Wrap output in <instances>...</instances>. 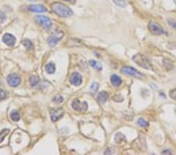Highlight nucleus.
<instances>
[{"mask_svg":"<svg viewBox=\"0 0 176 155\" xmlns=\"http://www.w3.org/2000/svg\"><path fill=\"white\" fill-rule=\"evenodd\" d=\"M51 9L56 15L61 17H68L73 15V11L66 5L60 2H53L51 5Z\"/></svg>","mask_w":176,"mask_h":155,"instance_id":"f257e3e1","label":"nucleus"},{"mask_svg":"<svg viewBox=\"0 0 176 155\" xmlns=\"http://www.w3.org/2000/svg\"><path fill=\"white\" fill-rule=\"evenodd\" d=\"M132 60L137 64V65L140 66L142 68L147 69V70H151L153 69V65H152L151 62L148 59L146 56L143 54L138 53L132 57Z\"/></svg>","mask_w":176,"mask_h":155,"instance_id":"f03ea898","label":"nucleus"},{"mask_svg":"<svg viewBox=\"0 0 176 155\" xmlns=\"http://www.w3.org/2000/svg\"><path fill=\"white\" fill-rule=\"evenodd\" d=\"M63 35H64V33L62 31H54V32L53 33V34H51V35L48 38L47 42H48L49 45H50V46H56V44L63 38Z\"/></svg>","mask_w":176,"mask_h":155,"instance_id":"7ed1b4c3","label":"nucleus"},{"mask_svg":"<svg viewBox=\"0 0 176 155\" xmlns=\"http://www.w3.org/2000/svg\"><path fill=\"white\" fill-rule=\"evenodd\" d=\"M121 72L124 74V75H130V76L136 77V78H139V79H141L143 77V75L140 73L139 71H138L137 70H136L135 68L132 67H129V66H125V67H123L121 68Z\"/></svg>","mask_w":176,"mask_h":155,"instance_id":"20e7f679","label":"nucleus"},{"mask_svg":"<svg viewBox=\"0 0 176 155\" xmlns=\"http://www.w3.org/2000/svg\"><path fill=\"white\" fill-rule=\"evenodd\" d=\"M149 31L153 34L156 35H161V34H166L165 31L164 30L162 27L159 24L155 23V22H150L148 25Z\"/></svg>","mask_w":176,"mask_h":155,"instance_id":"39448f33","label":"nucleus"},{"mask_svg":"<svg viewBox=\"0 0 176 155\" xmlns=\"http://www.w3.org/2000/svg\"><path fill=\"white\" fill-rule=\"evenodd\" d=\"M6 80H7L9 86H10L11 87H18L21 84V82L19 75L15 74V73H12V74L8 75Z\"/></svg>","mask_w":176,"mask_h":155,"instance_id":"423d86ee","label":"nucleus"},{"mask_svg":"<svg viewBox=\"0 0 176 155\" xmlns=\"http://www.w3.org/2000/svg\"><path fill=\"white\" fill-rule=\"evenodd\" d=\"M35 20L44 28L50 29V27H52V21H51V20L48 17H46V16H37L35 17Z\"/></svg>","mask_w":176,"mask_h":155,"instance_id":"0eeeda50","label":"nucleus"},{"mask_svg":"<svg viewBox=\"0 0 176 155\" xmlns=\"http://www.w3.org/2000/svg\"><path fill=\"white\" fill-rule=\"evenodd\" d=\"M73 109L78 111H85L88 109V104L85 101L81 102L78 99H76L72 102Z\"/></svg>","mask_w":176,"mask_h":155,"instance_id":"6e6552de","label":"nucleus"},{"mask_svg":"<svg viewBox=\"0 0 176 155\" xmlns=\"http://www.w3.org/2000/svg\"><path fill=\"white\" fill-rule=\"evenodd\" d=\"M64 111L62 108H57V109H52L50 111V118L53 122L57 121L58 120L63 117Z\"/></svg>","mask_w":176,"mask_h":155,"instance_id":"1a4fd4ad","label":"nucleus"},{"mask_svg":"<svg viewBox=\"0 0 176 155\" xmlns=\"http://www.w3.org/2000/svg\"><path fill=\"white\" fill-rule=\"evenodd\" d=\"M70 83L73 86H78L82 83V76L78 72H74L70 76Z\"/></svg>","mask_w":176,"mask_h":155,"instance_id":"9d476101","label":"nucleus"},{"mask_svg":"<svg viewBox=\"0 0 176 155\" xmlns=\"http://www.w3.org/2000/svg\"><path fill=\"white\" fill-rule=\"evenodd\" d=\"M2 42L8 46H14L16 43V38L10 33H6L2 36Z\"/></svg>","mask_w":176,"mask_h":155,"instance_id":"9b49d317","label":"nucleus"},{"mask_svg":"<svg viewBox=\"0 0 176 155\" xmlns=\"http://www.w3.org/2000/svg\"><path fill=\"white\" fill-rule=\"evenodd\" d=\"M28 10L31 12H35V13H45V12L47 11L46 6L42 5V4L31 5V6H29Z\"/></svg>","mask_w":176,"mask_h":155,"instance_id":"f8f14e48","label":"nucleus"},{"mask_svg":"<svg viewBox=\"0 0 176 155\" xmlns=\"http://www.w3.org/2000/svg\"><path fill=\"white\" fill-rule=\"evenodd\" d=\"M83 42L79 38H70L69 40L67 42V46L69 47H78V46H82Z\"/></svg>","mask_w":176,"mask_h":155,"instance_id":"ddd939ff","label":"nucleus"},{"mask_svg":"<svg viewBox=\"0 0 176 155\" xmlns=\"http://www.w3.org/2000/svg\"><path fill=\"white\" fill-rule=\"evenodd\" d=\"M110 82L111 84L113 85L115 87H118V86H121L122 81H121V79L118 75H111L110 77Z\"/></svg>","mask_w":176,"mask_h":155,"instance_id":"4468645a","label":"nucleus"},{"mask_svg":"<svg viewBox=\"0 0 176 155\" xmlns=\"http://www.w3.org/2000/svg\"><path fill=\"white\" fill-rule=\"evenodd\" d=\"M98 101L100 102V103H104L108 99V93L105 91H102L100 93L98 94Z\"/></svg>","mask_w":176,"mask_h":155,"instance_id":"2eb2a0df","label":"nucleus"},{"mask_svg":"<svg viewBox=\"0 0 176 155\" xmlns=\"http://www.w3.org/2000/svg\"><path fill=\"white\" fill-rule=\"evenodd\" d=\"M46 71L48 74H54L56 71V66L53 63H49L46 65Z\"/></svg>","mask_w":176,"mask_h":155,"instance_id":"dca6fc26","label":"nucleus"},{"mask_svg":"<svg viewBox=\"0 0 176 155\" xmlns=\"http://www.w3.org/2000/svg\"><path fill=\"white\" fill-rule=\"evenodd\" d=\"M89 64L92 66L93 68H95L96 70H97V71H101L102 69H103L101 64H100L99 62L96 61V60H90Z\"/></svg>","mask_w":176,"mask_h":155,"instance_id":"f3484780","label":"nucleus"},{"mask_svg":"<svg viewBox=\"0 0 176 155\" xmlns=\"http://www.w3.org/2000/svg\"><path fill=\"white\" fill-rule=\"evenodd\" d=\"M114 140L117 144H120V143H121L122 141H126V138H125V136H124V135L120 133V132H118V133H117V134L115 135Z\"/></svg>","mask_w":176,"mask_h":155,"instance_id":"a211bd4d","label":"nucleus"},{"mask_svg":"<svg viewBox=\"0 0 176 155\" xmlns=\"http://www.w3.org/2000/svg\"><path fill=\"white\" fill-rule=\"evenodd\" d=\"M10 130L9 128H3L2 131H0V143H2L6 138V136L10 133Z\"/></svg>","mask_w":176,"mask_h":155,"instance_id":"6ab92c4d","label":"nucleus"},{"mask_svg":"<svg viewBox=\"0 0 176 155\" xmlns=\"http://www.w3.org/2000/svg\"><path fill=\"white\" fill-rule=\"evenodd\" d=\"M39 82V78L37 75H32L30 77V85L31 86H35L38 84Z\"/></svg>","mask_w":176,"mask_h":155,"instance_id":"aec40b11","label":"nucleus"},{"mask_svg":"<svg viewBox=\"0 0 176 155\" xmlns=\"http://www.w3.org/2000/svg\"><path fill=\"white\" fill-rule=\"evenodd\" d=\"M22 44L24 46V47L27 49V50H31L34 48V46H33L32 42L30 40H28V39H25V40H24L23 42H22Z\"/></svg>","mask_w":176,"mask_h":155,"instance_id":"412c9836","label":"nucleus"},{"mask_svg":"<svg viewBox=\"0 0 176 155\" xmlns=\"http://www.w3.org/2000/svg\"><path fill=\"white\" fill-rule=\"evenodd\" d=\"M10 118L14 121H18L21 119V116H20L19 113L17 111H13L10 113Z\"/></svg>","mask_w":176,"mask_h":155,"instance_id":"4be33fe9","label":"nucleus"},{"mask_svg":"<svg viewBox=\"0 0 176 155\" xmlns=\"http://www.w3.org/2000/svg\"><path fill=\"white\" fill-rule=\"evenodd\" d=\"M137 123H138L139 125H140L142 128H146V127H147L149 125L147 121H146L143 118H139L138 121H137Z\"/></svg>","mask_w":176,"mask_h":155,"instance_id":"5701e85b","label":"nucleus"},{"mask_svg":"<svg viewBox=\"0 0 176 155\" xmlns=\"http://www.w3.org/2000/svg\"><path fill=\"white\" fill-rule=\"evenodd\" d=\"M113 1L117 6H120V7H125L126 6L125 0H113Z\"/></svg>","mask_w":176,"mask_h":155,"instance_id":"b1692460","label":"nucleus"},{"mask_svg":"<svg viewBox=\"0 0 176 155\" xmlns=\"http://www.w3.org/2000/svg\"><path fill=\"white\" fill-rule=\"evenodd\" d=\"M99 89V84L97 82H92L91 86H90V90L92 91V92H96Z\"/></svg>","mask_w":176,"mask_h":155,"instance_id":"393cba45","label":"nucleus"},{"mask_svg":"<svg viewBox=\"0 0 176 155\" xmlns=\"http://www.w3.org/2000/svg\"><path fill=\"white\" fill-rule=\"evenodd\" d=\"M113 100L116 102H122L124 100V98L120 94H117V95H115L113 97Z\"/></svg>","mask_w":176,"mask_h":155,"instance_id":"a878e982","label":"nucleus"},{"mask_svg":"<svg viewBox=\"0 0 176 155\" xmlns=\"http://www.w3.org/2000/svg\"><path fill=\"white\" fill-rule=\"evenodd\" d=\"M63 100V98L62 97V96H60V95H58V96H56L55 97L53 98V101L56 102V103H62Z\"/></svg>","mask_w":176,"mask_h":155,"instance_id":"bb28decb","label":"nucleus"},{"mask_svg":"<svg viewBox=\"0 0 176 155\" xmlns=\"http://www.w3.org/2000/svg\"><path fill=\"white\" fill-rule=\"evenodd\" d=\"M169 96L171 98H172L174 100H176V89L171 90L170 92H169Z\"/></svg>","mask_w":176,"mask_h":155,"instance_id":"cd10ccee","label":"nucleus"},{"mask_svg":"<svg viewBox=\"0 0 176 155\" xmlns=\"http://www.w3.org/2000/svg\"><path fill=\"white\" fill-rule=\"evenodd\" d=\"M6 92H5V91L0 89V100H3V99L6 98Z\"/></svg>","mask_w":176,"mask_h":155,"instance_id":"c85d7f7f","label":"nucleus"},{"mask_svg":"<svg viewBox=\"0 0 176 155\" xmlns=\"http://www.w3.org/2000/svg\"><path fill=\"white\" fill-rule=\"evenodd\" d=\"M5 19H6V15H5V14L0 11V21L2 22Z\"/></svg>","mask_w":176,"mask_h":155,"instance_id":"c756f323","label":"nucleus"},{"mask_svg":"<svg viewBox=\"0 0 176 155\" xmlns=\"http://www.w3.org/2000/svg\"><path fill=\"white\" fill-rule=\"evenodd\" d=\"M163 153H168V154H170V153H171V150H165V151H163L162 152Z\"/></svg>","mask_w":176,"mask_h":155,"instance_id":"7c9ffc66","label":"nucleus"},{"mask_svg":"<svg viewBox=\"0 0 176 155\" xmlns=\"http://www.w3.org/2000/svg\"><path fill=\"white\" fill-rule=\"evenodd\" d=\"M64 1H67V2H71V3H74L75 2V0H64Z\"/></svg>","mask_w":176,"mask_h":155,"instance_id":"2f4dec72","label":"nucleus"},{"mask_svg":"<svg viewBox=\"0 0 176 155\" xmlns=\"http://www.w3.org/2000/svg\"><path fill=\"white\" fill-rule=\"evenodd\" d=\"M28 1H30V2H35L36 0H28Z\"/></svg>","mask_w":176,"mask_h":155,"instance_id":"473e14b6","label":"nucleus"},{"mask_svg":"<svg viewBox=\"0 0 176 155\" xmlns=\"http://www.w3.org/2000/svg\"><path fill=\"white\" fill-rule=\"evenodd\" d=\"M174 3L176 4V0H174Z\"/></svg>","mask_w":176,"mask_h":155,"instance_id":"72a5a7b5","label":"nucleus"}]
</instances>
